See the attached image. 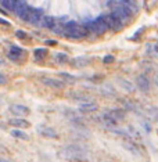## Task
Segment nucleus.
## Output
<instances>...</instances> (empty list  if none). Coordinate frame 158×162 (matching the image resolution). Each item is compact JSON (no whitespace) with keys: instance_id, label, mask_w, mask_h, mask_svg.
Masks as SVG:
<instances>
[{"instance_id":"f03ea898","label":"nucleus","mask_w":158,"mask_h":162,"mask_svg":"<svg viewBox=\"0 0 158 162\" xmlns=\"http://www.w3.org/2000/svg\"><path fill=\"white\" fill-rule=\"evenodd\" d=\"M58 155L64 158V159H79V158H83L86 155V150L80 146H75V144H71V146H67L61 148L58 151Z\"/></svg>"},{"instance_id":"39448f33","label":"nucleus","mask_w":158,"mask_h":162,"mask_svg":"<svg viewBox=\"0 0 158 162\" xmlns=\"http://www.w3.org/2000/svg\"><path fill=\"white\" fill-rule=\"evenodd\" d=\"M104 18H105V21L108 22V25H110V28H112L114 31H119L121 28H122V20L121 18H118V17L115 16V14H105L104 16Z\"/></svg>"},{"instance_id":"bb28decb","label":"nucleus","mask_w":158,"mask_h":162,"mask_svg":"<svg viewBox=\"0 0 158 162\" xmlns=\"http://www.w3.org/2000/svg\"><path fill=\"white\" fill-rule=\"evenodd\" d=\"M103 61L105 62V64H108V62H112V61H114V57H112V55H105V57L103 58Z\"/></svg>"},{"instance_id":"393cba45","label":"nucleus","mask_w":158,"mask_h":162,"mask_svg":"<svg viewBox=\"0 0 158 162\" xmlns=\"http://www.w3.org/2000/svg\"><path fill=\"white\" fill-rule=\"evenodd\" d=\"M33 54H35L36 58H45L46 54H47V50H46V49H36Z\"/></svg>"},{"instance_id":"9b49d317","label":"nucleus","mask_w":158,"mask_h":162,"mask_svg":"<svg viewBox=\"0 0 158 162\" xmlns=\"http://www.w3.org/2000/svg\"><path fill=\"white\" fill-rule=\"evenodd\" d=\"M38 130H39L43 136L50 137V139H57V137H58L57 132H55L53 128H49V126H39V128H38Z\"/></svg>"},{"instance_id":"6e6552de","label":"nucleus","mask_w":158,"mask_h":162,"mask_svg":"<svg viewBox=\"0 0 158 162\" xmlns=\"http://www.w3.org/2000/svg\"><path fill=\"white\" fill-rule=\"evenodd\" d=\"M42 18H43V11L39 10V8H32L31 13H29V16H28V18H26V22L33 24V25H38V24H40Z\"/></svg>"},{"instance_id":"2eb2a0df","label":"nucleus","mask_w":158,"mask_h":162,"mask_svg":"<svg viewBox=\"0 0 158 162\" xmlns=\"http://www.w3.org/2000/svg\"><path fill=\"white\" fill-rule=\"evenodd\" d=\"M117 83H118L124 90H126V92H134V85L130 83L126 79H124V78H118V79H117Z\"/></svg>"},{"instance_id":"7c9ffc66","label":"nucleus","mask_w":158,"mask_h":162,"mask_svg":"<svg viewBox=\"0 0 158 162\" xmlns=\"http://www.w3.org/2000/svg\"><path fill=\"white\" fill-rule=\"evenodd\" d=\"M0 162H10L8 159H6L4 157H0Z\"/></svg>"},{"instance_id":"b1692460","label":"nucleus","mask_w":158,"mask_h":162,"mask_svg":"<svg viewBox=\"0 0 158 162\" xmlns=\"http://www.w3.org/2000/svg\"><path fill=\"white\" fill-rule=\"evenodd\" d=\"M55 60L63 64V62H68L70 58H68V55H67L65 53H57V54H55Z\"/></svg>"},{"instance_id":"f3484780","label":"nucleus","mask_w":158,"mask_h":162,"mask_svg":"<svg viewBox=\"0 0 158 162\" xmlns=\"http://www.w3.org/2000/svg\"><path fill=\"white\" fill-rule=\"evenodd\" d=\"M0 1H1V6L6 8V10H8V11H14L20 0H0Z\"/></svg>"},{"instance_id":"f8f14e48","label":"nucleus","mask_w":158,"mask_h":162,"mask_svg":"<svg viewBox=\"0 0 158 162\" xmlns=\"http://www.w3.org/2000/svg\"><path fill=\"white\" fill-rule=\"evenodd\" d=\"M8 124L13 125V126H17V128H28L29 126V122L26 119H24V118H21V116H17V118L10 119Z\"/></svg>"},{"instance_id":"a211bd4d","label":"nucleus","mask_w":158,"mask_h":162,"mask_svg":"<svg viewBox=\"0 0 158 162\" xmlns=\"http://www.w3.org/2000/svg\"><path fill=\"white\" fill-rule=\"evenodd\" d=\"M21 54H22V50H21L20 47H17V46H11V47H10L8 57H10L11 60H18Z\"/></svg>"},{"instance_id":"473e14b6","label":"nucleus","mask_w":158,"mask_h":162,"mask_svg":"<svg viewBox=\"0 0 158 162\" xmlns=\"http://www.w3.org/2000/svg\"><path fill=\"white\" fill-rule=\"evenodd\" d=\"M155 83H157V86H158V74L155 75Z\"/></svg>"},{"instance_id":"6ab92c4d","label":"nucleus","mask_w":158,"mask_h":162,"mask_svg":"<svg viewBox=\"0 0 158 162\" xmlns=\"http://www.w3.org/2000/svg\"><path fill=\"white\" fill-rule=\"evenodd\" d=\"M101 119H103V124L107 125V126H110V128H112V126H115V125H117V119H114V118H112L108 112H105V114L101 116Z\"/></svg>"},{"instance_id":"412c9836","label":"nucleus","mask_w":158,"mask_h":162,"mask_svg":"<svg viewBox=\"0 0 158 162\" xmlns=\"http://www.w3.org/2000/svg\"><path fill=\"white\" fill-rule=\"evenodd\" d=\"M108 114H110L114 119H117V121H118V119H124V118H125V112H124V111H121V109H114V111H110Z\"/></svg>"},{"instance_id":"4be33fe9","label":"nucleus","mask_w":158,"mask_h":162,"mask_svg":"<svg viewBox=\"0 0 158 162\" xmlns=\"http://www.w3.org/2000/svg\"><path fill=\"white\" fill-rule=\"evenodd\" d=\"M101 92H103L104 94H107V96H115V90H114V87H112L111 85H108V83L103 85Z\"/></svg>"},{"instance_id":"cd10ccee","label":"nucleus","mask_w":158,"mask_h":162,"mask_svg":"<svg viewBox=\"0 0 158 162\" xmlns=\"http://www.w3.org/2000/svg\"><path fill=\"white\" fill-rule=\"evenodd\" d=\"M6 82H7V78H6L4 75H3V74H1V72H0V85H4Z\"/></svg>"},{"instance_id":"20e7f679","label":"nucleus","mask_w":158,"mask_h":162,"mask_svg":"<svg viewBox=\"0 0 158 162\" xmlns=\"http://www.w3.org/2000/svg\"><path fill=\"white\" fill-rule=\"evenodd\" d=\"M32 8L25 3L24 0H20L18 1V4H17L16 10H14V13L17 14V17L18 18H21V20H24V21H26V18H28V16H29V13H31Z\"/></svg>"},{"instance_id":"ddd939ff","label":"nucleus","mask_w":158,"mask_h":162,"mask_svg":"<svg viewBox=\"0 0 158 162\" xmlns=\"http://www.w3.org/2000/svg\"><path fill=\"white\" fill-rule=\"evenodd\" d=\"M97 108H99V105L96 103H92V101H86V103L79 105V109L82 112H93V111H97Z\"/></svg>"},{"instance_id":"c756f323","label":"nucleus","mask_w":158,"mask_h":162,"mask_svg":"<svg viewBox=\"0 0 158 162\" xmlns=\"http://www.w3.org/2000/svg\"><path fill=\"white\" fill-rule=\"evenodd\" d=\"M0 24H1V25H8V26H10V22L6 21V20H3V18H0Z\"/></svg>"},{"instance_id":"5701e85b","label":"nucleus","mask_w":158,"mask_h":162,"mask_svg":"<svg viewBox=\"0 0 158 162\" xmlns=\"http://www.w3.org/2000/svg\"><path fill=\"white\" fill-rule=\"evenodd\" d=\"M58 75H60V78H63V79L68 80V82H71V83H74V82L76 80V78L74 76V75H71V74H68V72H60Z\"/></svg>"},{"instance_id":"aec40b11","label":"nucleus","mask_w":158,"mask_h":162,"mask_svg":"<svg viewBox=\"0 0 158 162\" xmlns=\"http://www.w3.org/2000/svg\"><path fill=\"white\" fill-rule=\"evenodd\" d=\"M72 62H74V65H75V67L82 68V67H86L87 64H89V60H87L86 57H76V58H75Z\"/></svg>"},{"instance_id":"dca6fc26","label":"nucleus","mask_w":158,"mask_h":162,"mask_svg":"<svg viewBox=\"0 0 158 162\" xmlns=\"http://www.w3.org/2000/svg\"><path fill=\"white\" fill-rule=\"evenodd\" d=\"M10 134L16 139H21V140H29V136L25 133V132L21 130V128H17V129H13L10 130Z\"/></svg>"},{"instance_id":"c85d7f7f","label":"nucleus","mask_w":158,"mask_h":162,"mask_svg":"<svg viewBox=\"0 0 158 162\" xmlns=\"http://www.w3.org/2000/svg\"><path fill=\"white\" fill-rule=\"evenodd\" d=\"M46 45H50V46H55L57 42L55 40H46Z\"/></svg>"},{"instance_id":"2f4dec72","label":"nucleus","mask_w":158,"mask_h":162,"mask_svg":"<svg viewBox=\"0 0 158 162\" xmlns=\"http://www.w3.org/2000/svg\"><path fill=\"white\" fill-rule=\"evenodd\" d=\"M3 65H6V61H4V60H1V58H0V67H3Z\"/></svg>"},{"instance_id":"0eeeda50","label":"nucleus","mask_w":158,"mask_h":162,"mask_svg":"<svg viewBox=\"0 0 158 162\" xmlns=\"http://www.w3.org/2000/svg\"><path fill=\"white\" fill-rule=\"evenodd\" d=\"M112 14H115V16L118 17V18H121L122 21H126L128 18L130 17V14H132V11L129 10L128 7H125V6H122L121 3H119L117 7L114 8V11H112Z\"/></svg>"},{"instance_id":"7ed1b4c3","label":"nucleus","mask_w":158,"mask_h":162,"mask_svg":"<svg viewBox=\"0 0 158 162\" xmlns=\"http://www.w3.org/2000/svg\"><path fill=\"white\" fill-rule=\"evenodd\" d=\"M86 26H87V29H89V32H93L96 35H103L104 32H107L108 28H110V25L105 21L104 16L96 18V20L90 21V22H87Z\"/></svg>"},{"instance_id":"1a4fd4ad","label":"nucleus","mask_w":158,"mask_h":162,"mask_svg":"<svg viewBox=\"0 0 158 162\" xmlns=\"http://www.w3.org/2000/svg\"><path fill=\"white\" fill-rule=\"evenodd\" d=\"M42 83L53 87V89H64L65 87V82L60 80V79H53V78H42Z\"/></svg>"},{"instance_id":"f257e3e1","label":"nucleus","mask_w":158,"mask_h":162,"mask_svg":"<svg viewBox=\"0 0 158 162\" xmlns=\"http://www.w3.org/2000/svg\"><path fill=\"white\" fill-rule=\"evenodd\" d=\"M87 33H89V29L86 25H80L74 21H70L64 25V35L71 39H80L86 36Z\"/></svg>"},{"instance_id":"4468645a","label":"nucleus","mask_w":158,"mask_h":162,"mask_svg":"<svg viewBox=\"0 0 158 162\" xmlns=\"http://www.w3.org/2000/svg\"><path fill=\"white\" fill-rule=\"evenodd\" d=\"M40 25H43L45 28H49V29H53L55 26V18L51 16H43L42 21H40Z\"/></svg>"},{"instance_id":"a878e982","label":"nucleus","mask_w":158,"mask_h":162,"mask_svg":"<svg viewBox=\"0 0 158 162\" xmlns=\"http://www.w3.org/2000/svg\"><path fill=\"white\" fill-rule=\"evenodd\" d=\"M16 35H17V38L18 39H26V33H25L24 31H17Z\"/></svg>"},{"instance_id":"423d86ee","label":"nucleus","mask_w":158,"mask_h":162,"mask_svg":"<svg viewBox=\"0 0 158 162\" xmlns=\"http://www.w3.org/2000/svg\"><path fill=\"white\" fill-rule=\"evenodd\" d=\"M10 112L14 114L16 116L24 118V116L31 114V109H29L28 107H25V105H21V104H13V105L10 107Z\"/></svg>"},{"instance_id":"9d476101","label":"nucleus","mask_w":158,"mask_h":162,"mask_svg":"<svg viewBox=\"0 0 158 162\" xmlns=\"http://www.w3.org/2000/svg\"><path fill=\"white\" fill-rule=\"evenodd\" d=\"M136 85L142 92H149L150 90V79L146 75H139L136 78Z\"/></svg>"}]
</instances>
